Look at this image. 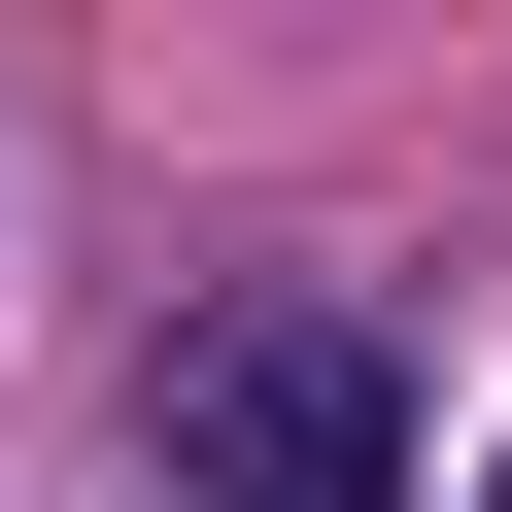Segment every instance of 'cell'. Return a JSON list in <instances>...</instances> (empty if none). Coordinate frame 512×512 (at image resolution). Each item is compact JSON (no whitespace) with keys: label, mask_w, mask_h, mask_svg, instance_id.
Segmentation results:
<instances>
[{"label":"cell","mask_w":512,"mask_h":512,"mask_svg":"<svg viewBox=\"0 0 512 512\" xmlns=\"http://www.w3.org/2000/svg\"><path fill=\"white\" fill-rule=\"evenodd\" d=\"M410 444H444V410H410L376 308H205V342L137 376V478H171V512H410Z\"/></svg>","instance_id":"obj_1"}]
</instances>
